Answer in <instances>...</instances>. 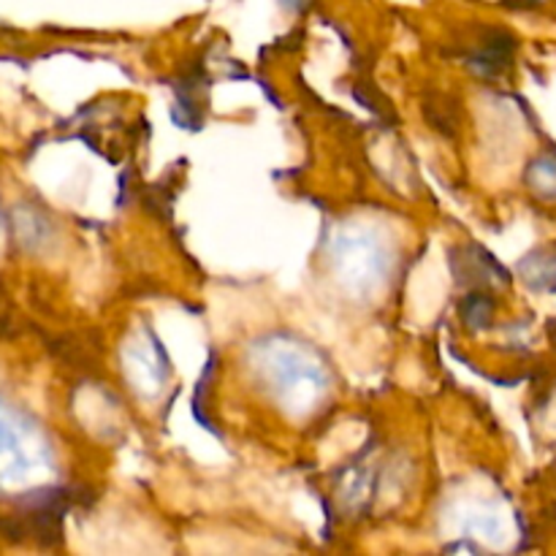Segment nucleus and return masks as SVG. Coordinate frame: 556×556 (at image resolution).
<instances>
[{
    "label": "nucleus",
    "instance_id": "0eeeda50",
    "mask_svg": "<svg viewBox=\"0 0 556 556\" xmlns=\"http://www.w3.org/2000/svg\"><path fill=\"white\" fill-rule=\"evenodd\" d=\"M307 3L309 0H282V5H288V9H299V11H302Z\"/></svg>",
    "mask_w": 556,
    "mask_h": 556
},
{
    "label": "nucleus",
    "instance_id": "423d86ee",
    "mask_svg": "<svg viewBox=\"0 0 556 556\" xmlns=\"http://www.w3.org/2000/svg\"><path fill=\"white\" fill-rule=\"evenodd\" d=\"M0 532H3V538H9L11 543H22L27 538V521L0 519Z\"/></svg>",
    "mask_w": 556,
    "mask_h": 556
},
{
    "label": "nucleus",
    "instance_id": "20e7f679",
    "mask_svg": "<svg viewBox=\"0 0 556 556\" xmlns=\"http://www.w3.org/2000/svg\"><path fill=\"white\" fill-rule=\"evenodd\" d=\"M353 96H356V101L362 103V106H367L369 112L380 114V117H386V114H389V117H394V109H391L389 98H386L378 87H372L364 81V85L353 87Z\"/></svg>",
    "mask_w": 556,
    "mask_h": 556
},
{
    "label": "nucleus",
    "instance_id": "6e6552de",
    "mask_svg": "<svg viewBox=\"0 0 556 556\" xmlns=\"http://www.w3.org/2000/svg\"><path fill=\"white\" fill-rule=\"evenodd\" d=\"M3 443H5V432H3V427H0V448H3Z\"/></svg>",
    "mask_w": 556,
    "mask_h": 556
},
{
    "label": "nucleus",
    "instance_id": "f03ea898",
    "mask_svg": "<svg viewBox=\"0 0 556 556\" xmlns=\"http://www.w3.org/2000/svg\"><path fill=\"white\" fill-rule=\"evenodd\" d=\"M424 114H427L429 125L438 128L440 134L456 136V128H459V114H456V106L451 103V98L432 96L424 103Z\"/></svg>",
    "mask_w": 556,
    "mask_h": 556
},
{
    "label": "nucleus",
    "instance_id": "7ed1b4c3",
    "mask_svg": "<svg viewBox=\"0 0 556 556\" xmlns=\"http://www.w3.org/2000/svg\"><path fill=\"white\" fill-rule=\"evenodd\" d=\"M459 315L470 329H483V326L492 324V315H494L492 296L481 291H470L465 299H462Z\"/></svg>",
    "mask_w": 556,
    "mask_h": 556
},
{
    "label": "nucleus",
    "instance_id": "f257e3e1",
    "mask_svg": "<svg viewBox=\"0 0 556 556\" xmlns=\"http://www.w3.org/2000/svg\"><path fill=\"white\" fill-rule=\"evenodd\" d=\"M514 52H516V38L510 36L508 30H489L483 47L470 54V65L476 74L492 79V76H500L503 71L510 68V63H514Z\"/></svg>",
    "mask_w": 556,
    "mask_h": 556
},
{
    "label": "nucleus",
    "instance_id": "39448f33",
    "mask_svg": "<svg viewBox=\"0 0 556 556\" xmlns=\"http://www.w3.org/2000/svg\"><path fill=\"white\" fill-rule=\"evenodd\" d=\"M530 182H532V190H538V193L543 190V185L552 182V195H556V161H548V157H543V161L532 163Z\"/></svg>",
    "mask_w": 556,
    "mask_h": 556
}]
</instances>
